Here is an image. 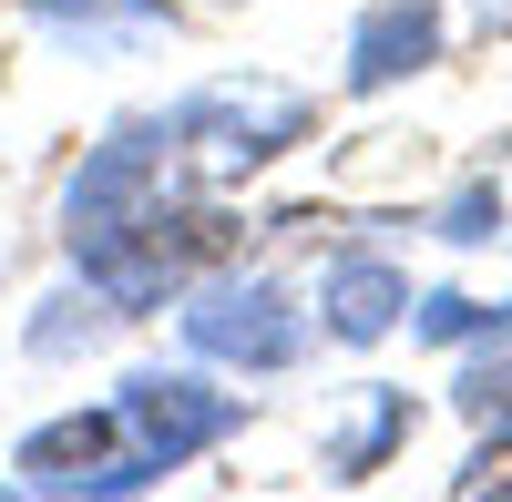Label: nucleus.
Returning <instances> with one entry per match:
<instances>
[{
    "mask_svg": "<svg viewBox=\"0 0 512 502\" xmlns=\"http://www.w3.org/2000/svg\"><path fill=\"white\" fill-rule=\"evenodd\" d=\"M226 257H236V216L216 205V185H195V175L164 185L154 205H134V216L93 226V236H62V267L93 287L123 328H134V318H164L205 267H226Z\"/></svg>",
    "mask_w": 512,
    "mask_h": 502,
    "instance_id": "obj_1",
    "label": "nucleus"
},
{
    "mask_svg": "<svg viewBox=\"0 0 512 502\" xmlns=\"http://www.w3.org/2000/svg\"><path fill=\"white\" fill-rule=\"evenodd\" d=\"M164 134H175V164L195 185H256L267 164L308 154L318 144V93H297V82H267V72H205L185 82L175 103H154Z\"/></svg>",
    "mask_w": 512,
    "mask_h": 502,
    "instance_id": "obj_2",
    "label": "nucleus"
},
{
    "mask_svg": "<svg viewBox=\"0 0 512 502\" xmlns=\"http://www.w3.org/2000/svg\"><path fill=\"white\" fill-rule=\"evenodd\" d=\"M175 339H185V359L226 369V380H287V369L318 359V308L287 267L226 257L175 298Z\"/></svg>",
    "mask_w": 512,
    "mask_h": 502,
    "instance_id": "obj_3",
    "label": "nucleus"
},
{
    "mask_svg": "<svg viewBox=\"0 0 512 502\" xmlns=\"http://www.w3.org/2000/svg\"><path fill=\"white\" fill-rule=\"evenodd\" d=\"M113 410H123V441H134L164 482L216 462V451L246 441V421H256L246 380H226V369H205V359H134L113 380Z\"/></svg>",
    "mask_w": 512,
    "mask_h": 502,
    "instance_id": "obj_4",
    "label": "nucleus"
},
{
    "mask_svg": "<svg viewBox=\"0 0 512 502\" xmlns=\"http://www.w3.org/2000/svg\"><path fill=\"white\" fill-rule=\"evenodd\" d=\"M441 62H451V0H359L349 41H338V93L379 103V93H410Z\"/></svg>",
    "mask_w": 512,
    "mask_h": 502,
    "instance_id": "obj_5",
    "label": "nucleus"
},
{
    "mask_svg": "<svg viewBox=\"0 0 512 502\" xmlns=\"http://www.w3.org/2000/svg\"><path fill=\"white\" fill-rule=\"evenodd\" d=\"M410 267L390 257V246H328V267L308 287V308H318V349H390L400 328H410Z\"/></svg>",
    "mask_w": 512,
    "mask_h": 502,
    "instance_id": "obj_6",
    "label": "nucleus"
},
{
    "mask_svg": "<svg viewBox=\"0 0 512 502\" xmlns=\"http://www.w3.org/2000/svg\"><path fill=\"white\" fill-rule=\"evenodd\" d=\"M113 451H123V410L113 400H72V410H52V421H31L11 441V482L41 492V502H93Z\"/></svg>",
    "mask_w": 512,
    "mask_h": 502,
    "instance_id": "obj_7",
    "label": "nucleus"
},
{
    "mask_svg": "<svg viewBox=\"0 0 512 502\" xmlns=\"http://www.w3.org/2000/svg\"><path fill=\"white\" fill-rule=\"evenodd\" d=\"M21 21L62 62H134L144 41L185 31V0H21Z\"/></svg>",
    "mask_w": 512,
    "mask_h": 502,
    "instance_id": "obj_8",
    "label": "nucleus"
},
{
    "mask_svg": "<svg viewBox=\"0 0 512 502\" xmlns=\"http://www.w3.org/2000/svg\"><path fill=\"white\" fill-rule=\"evenodd\" d=\"M410 431H420V400H410L400 380H359V390H349V421H328V451H318V462H328L338 492H359V482H379V472L410 451Z\"/></svg>",
    "mask_w": 512,
    "mask_h": 502,
    "instance_id": "obj_9",
    "label": "nucleus"
},
{
    "mask_svg": "<svg viewBox=\"0 0 512 502\" xmlns=\"http://www.w3.org/2000/svg\"><path fill=\"white\" fill-rule=\"evenodd\" d=\"M113 308L93 298V287H82L72 267H62V287H41L31 298V318H21V359H41V369H72V359H93L103 339H113Z\"/></svg>",
    "mask_w": 512,
    "mask_h": 502,
    "instance_id": "obj_10",
    "label": "nucleus"
},
{
    "mask_svg": "<svg viewBox=\"0 0 512 502\" xmlns=\"http://www.w3.org/2000/svg\"><path fill=\"white\" fill-rule=\"evenodd\" d=\"M492 328H512V298H472V287H420L410 298V339L420 349H472V339H492Z\"/></svg>",
    "mask_w": 512,
    "mask_h": 502,
    "instance_id": "obj_11",
    "label": "nucleus"
},
{
    "mask_svg": "<svg viewBox=\"0 0 512 502\" xmlns=\"http://www.w3.org/2000/svg\"><path fill=\"white\" fill-rule=\"evenodd\" d=\"M420 236H441V246H512V195L492 175H461L431 216H420Z\"/></svg>",
    "mask_w": 512,
    "mask_h": 502,
    "instance_id": "obj_12",
    "label": "nucleus"
},
{
    "mask_svg": "<svg viewBox=\"0 0 512 502\" xmlns=\"http://www.w3.org/2000/svg\"><path fill=\"white\" fill-rule=\"evenodd\" d=\"M451 410L461 421H512V328H492L451 359Z\"/></svg>",
    "mask_w": 512,
    "mask_h": 502,
    "instance_id": "obj_13",
    "label": "nucleus"
},
{
    "mask_svg": "<svg viewBox=\"0 0 512 502\" xmlns=\"http://www.w3.org/2000/svg\"><path fill=\"white\" fill-rule=\"evenodd\" d=\"M482 492L512 502V421H472V451H461V472H451V502H482Z\"/></svg>",
    "mask_w": 512,
    "mask_h": 502,
    "instance_id": "obj_14",
    "label": "nucleus"
}]
</instances>
